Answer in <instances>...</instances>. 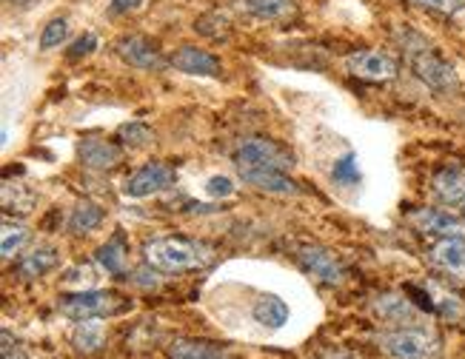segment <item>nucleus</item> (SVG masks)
<instances>
[{"label": "nucleus", "mask_w": 465, "mask_h": 359, "mask_svg": "<svg viewBox=\"0 0 465 359\" xmlns=\"http://www.w3.org/2000/svg\"><path fill=\"white\" fill-rule=\"evenodd\" d=\"M143 257L154 271L180 274V271L206 268L212 263V248L189 237H160L146 243Z\"/></svg>", "instance_id": "1"}, {"label": "nucleus", "mask_w": 465, "mask_h": 359, "mask_svg": "<svg viewBox=\"0 0 465 359\" xmlns=\"http://www.w3.org/2000/svg\"><path fill=\"white\" fill-rule=\"evenodd\" d=\"M402 52H406L411 69L417 72V77H420L426 86L440 89V92H446V89H454V86H457V72H454V66L449 63V60H442V57L429 46V40H426V37H420L417 32H409V29H406V34H402Z\"/></svg>", "instance_id": "2"}, {"label": "nucleus", "mask_w": 465, "mask_h": 359, "mask_svg": "<svg viewBox=\"0 0 465 359\" xmlns=\"http://www.w3.org/2000/svg\"><path fill=\"white\" fill-rule=\"evenodd\" d=\"M232 160H234V169H269V171H292L294 169V154L272 137L240 140Z\"/></svg>", "instance_id": "3"}, {"label": "nucleus", "mask_w": 465, "mask_h": 359, "mask_svg": "<svg viewBox=\"0 0 465 359\" xmlns=\"http://www.w3.org/2000/svg\"><path fill=\"white\" fill-rule=\"evenodd\" d=\"M377 345L389 359H437L440 356V339L426 325L386 331V334H380Z\"/></svg>", "instance_id": "4"}, {"label": "nucleus", "mask_w": 465, "mask_h": 359, "mask_svg": "<svg viewBox=\"0 0 465 359\" xmlns=\"http://www.w3.org/2000/svg\"><path fill=\"white\" fill-rule=\"evenodd\" d=\"M57 308L64 316H69L72 323H89V319L124 314L129 303H124L117 294H109V291H74V294L60 296Z\"/></svg>", "instance_id": "5"}, {"label": "nucleus", "mask_w": 465, "mask_h": 359, "mask_svg": "<svg viewBox=\"0 0 465 359\" xmlns=\"http://www.w3.org/2000/svg\"><path fill=\"white\" fill-rule=\"evenodd\" d=\"M177 183V171L169 163H160V160H152V163L140 166L124 186V194L132 199H143L160 191H169Z\"/></svg>", "instance_id": "6"}, {"label": "nucleus", "mask_w": 465, "mask_h": 359, "mask_svg": "<svg viewBox=\"0 0 465 359\" xmlns=\"http://www.w3.org/2000/svg\"><path fill=\"white\" fill-rule=\"evenodd\" d=\"M114 52L132 69H143V72H160V69H166V57L160 54L154 40H149L143 34H124L114 44Z\"/></svg>", "instance_id": "7"}, {"label": "nucleus", "mask_w": 465, "mask_h": 359, "mask_svg": "<svg viewBox=\"0 0 465 359\" xmlns=\"http://www.w3.org/2000/svg\"><path fill=\"white\" fill-rule=\"evenodd\" d=\"M297 263L309 277H314L322 286H340L346 279V268L337 259V254H331L322 246H300L297 251Z\"/></svg>", "instance_id": "8"}, {"label": "nucleus", "mask_w": 465, "mask_h": 359, "mask_svg": "<svg viewBox=\"0 0 465 359\" xmlns=\"http://www.w3.org/2000/svg\"><path fill=\"white\" fill-rule=\"evenodd\" d=\"M346 69L360 80H371V83H386V80H394L400 72L397 60L386 52H377V49L351 52L346 57Z\"/></svg>", "instance_id": "9"}, {"label": "nucleus", "mask_w": 465, "mask_h": 359, "mask_svg": "<svg viewBox=\"0 0 465 359\" xmlns=\"http://www.w3.org/2000/svg\"><path fill=\"white\" fill-rule=\"evenodd\" d=\"M429 259L437 271L465 283V237H440L429 248Z\"/></svg>", "instance_id": "10"}, {"label": "nucleus", "mask_w": 465, "mask_h": 359, "mask_svg": "<svg viewBox=\"0 0 465 359\" xmlns=\"http://www.w3.org/2000/svg\"><path fill=\"white\" fill-rule=\"evenodd\" d=\"M77 160L86 169L94 171H109L124 160V146L114 140H100V137H84L77 143Z\"/></svg>", "instance_id": "11"}, {"label": "nucleus", "mask_w": 465, "mask_h": 359, "mask_svg": "<svg viewBox=\"0 0 465 359\" xmlns=\"http://www.w3.org/2000/svg\"><path fill=\"white\" fill-rule=\"evenodd\" d=\"M374 314L382 319V323H389L394 328H417V325H422V311L411 303L409 294L406 296H400V294L380 296L374 303Z\"/></svg>", "instance_id": "12"}, {"label": "nucleus", "mask_w": 465, "mask_h": 359, "mask_svg": "<svg viewBox=\"0 0 465 359\" xmlns=\"http://www.w3.org/2000/svg\"><path fill=\"white\" fill-rule=\"evenodd\" d=\"M409 219L417 226V231L431 234L437 239L440 237H465V217H457L451 211H442V209H420Z\"/></svg>", "instance_id": "13"}, {"label": "nucleus", "mask_w": 465, "mask_h": 359, "mask_svg": "<svg viewBox=\"0 0 465 359\" xmlns=\"http://www.w3.org/2000/svg\"><path fill=\"white\" fill-rule=\"evenodd\" d=\"M240 180L246 186L262 191V194H274V197H294L300 194V186L286 174V171H269V169H237Z\"/></svg>", "instance_id": "14"}, {"label": "nucleus", "mask_w": 465, "mask_h": 359, "mask_svg": "<svg viewBox=\"0 0 465 359\" xmlns=\"http://www.w3.org/2000/svg\"><path fill=\"white\" fill-rule=\"evenodd\" d=\"M169 63H172L177 72L194 74V77H217V74H220V60H217L212 52L200 49V46H180V49L169 57Z\"/></svg>", "instance_id": "15"}, {"label": "nucleus", "mask_w": 465, "mask_h": 359, "mask_svg": "<svg viewBox=\"0 0 465 359\" xmlns=\"http://www.w3.org/2000/svg\"><path fill=\"white\" fill-rule=\"evenodd\" d=\"M431 191L442 206H465V169L446 166L431 177Z\"/></svg>", "instance_id": "16"}, {"label": "nucleus", "mask_w": 465, "mask_h": 359, "mask_svg": "<svg viewBox=\"0 0 465 359\" xmlns=\"http://www.w3.org/2000/svg\"><path fill=\"white\" fill-rule=\"evenodd\" d=\"M234 6L257 20H269V24H282V20H292L297 12L294 0H234Z\"/></svg>", "instance_id": "17"}, {"label": "nucleus", "mask_w": 465, "mask_h": 359, "mask_svg": "<svg viewBox=\"0 0 465 359\" xmlns=\"http://www.w3.org/2000/svg\"><path fill=\"white\" fill-rule=\"evenodd\" d=\"M97 266L109 271L112 277H124L126 266H129V243H126V234L124 231H114L109 237V243H104L94 251Z\"/></svg>", "instance_id": "18"}, {"label": "nucleus", "mask_w": 465, "mask_h": 359, "mask_svg": "<svg viewBox=\"0 0 465 359\" xmlns=\"http://www.w3.org/2000/svg\"><path fill=\"white\" fill-rule=\"evenodd\" d=\"M57 263H60V254L54 248H37V251L24 254L17 259L15 274L20 279H40V277H46Z\"/></svg>", "instance_id": "19"}, {"label": "nucleus", "mask_w": 465, "mask_h": 359, "mask_svg": "<svg viewBox=\"0 0 465 359\" xmlns=\"http://www.w3.org/2000/svg\"><path fill=\"white\" fill-rule=\"evenodd\" d=\"M169 359H223V348L209 343V339H192L180 336L166 348Z\"/></svg>", "instance_id": "20"}, {"label": "nucleus", "mask_w": 465, "mask_h": 359, "mask_svg": "<svg viewBox=\"0 0 465 359\" xmlns=\"http://www.w3.org/2000/svg\"><path fill=\"white\" fill-rule=\"evenodd\" d=\"M252 314H254L257 323L262 328H269V331H277V328H282V325L289 323V306L282 303L280 296H274V294H262L254 303Z\"/></svg>", "instance_id": "21"}, {"label": "nucleus", "mask_w": 465, "mask_h": 359, "mask_svg": "<svg viewBox=\"0 0 465 359\" xmlns=\"http://www.w3.org/2000/svg\"><path fill=\"white\" fill-rule=\"evenodd\" d=\"M100 223H104V209L94 206V203H77L72 209V217H69V231L84 237V234H92L94 228H100Z\"/></svg>", "instance_id": "22"}, {"label": "nucleus", "mask_w": 465, "mask_h": 359, "mask_svg": "<svg viewBox=\"0 0 465 359\" xmlns=\"http://www.w3.org/2000/svg\"><path fill=\"white\" fill-rule=\"evenodd\" d=\"M29 239H32V231L24 223H12V219H6L4 234H0V254H4V259H15L29 246Z\"/></svg>", "instance_id": "23"}, {"label": "nucleus", "mask_w": 465, "mask_h": 359, "mask_svg": "<svg viewBox=\"0 0 465 359\" xmlns=\"http://www.w3.org/2000/svg\"><path fill=\"white\" fill-rule=\"evenodd\" d=\"M104 325H97L94 319H89V323H77L74 334H72V345L77 354H94L104 348Z\"/></svg>", "instance_id": "24"}, {"label": "nucleus", "mask_w": 465, "mask_h": 359, "mask_svg": "<svg viewBox=\"0 0 465 359\" xmlns=\"http://www.w3.org/2000/svg\"><path fill=\"white\" fill-rule=\"evenodd\" d=\"M117 140L124 149H146L154 143V131L140 120H132V123H124L117 129Z\"/></svg>", "instance_id": "25"}, {"label": "nucleus", "mask_w": 465, "mask_h": 359, "mask_svg": "<svg viewBox=\"0 0 465 359\" xmlns=\"http://www.w3.org/2000/svg\"><path fill=\"white\" fill-rule=\"evenodd\" d=\"M37 203V194L26 191L24 186H4V211L6 214H29Z\"/></svg>", "instance_id": "26"}, {"label": "nucleus", "mask_w": 465, "mask_h": 359, "mask_svg": "<svg viewBox=\"0 0 465 359\" xmlns=\"http://www.w3.org/2000/svg\"><path fill=\"white\" fill-rule=\"evenodd\" d=\"M331 180L337 186H346V189L360 186V169H357V154L354 151H346L340 160H334Z\"/></svg>", "instance_id": "27"}, {"label": "nucleus", "mask_w": 465, "mask_h": 359, "mask_svg": "<svg viewBox=\"0 0 465 359\" xmlns=\"http://www.w3.org/2000/svg\"><path fill=\"white\" fill-rule=\"evenodd\" d=\"M69 37V20L66 17H52L49 24L40 32V49H54V46H64V40Z\"/></svg>", "instance_id": "28"}, {"label": "nucleus", "mask_w": 465, "mask_h": 359, "mask_svg": "<svg viewBox=\"0 0 465 359\" xmlns=\"http://www.w3.org/2000/svg\"><path fill=\"white\" fill-rule=\"evenodd\" d=\"M97 49V37L89 32V34H80L74 44L69 46V52H66V57L69 60H80V57H89L92 52Z\"/></svg>", "instance_id": "29"}, {"label": "nucleus", "mask_w": 465, "mask_h": 359, "mask_svg": "<svg viewBox=\"0 0 465 359\" xmlns=\"http://www.w3.org/2000/svg\"><path fill=\"white\" fill-rule=\"evenodd\" d=\"M206 194L209 197H232L234 194V183H232V177H223V174H214L209 177V183H206Z\"/></svg>", "instance_id": "30"}, {"label": "nucleus", "mask_w": 465, "mask_h": 359, "mask_svg": "<svg viewBox=\"0 0 465 359\" xmlns=\"http://www.w3.org/2000/svg\"><path fill=\"white\" fill-rule=\"evenodd\" d=\"M414 4L434 9V12H442V15H457L465 9V0H414Z\"/></svg>", "instance_id": "31"}, {"label": "nucleus", "mask_w": 465, "mask_h": 359, "mask_svg": "<svg viewBox=\"0 0 465 359\" xmlns=\"http://www.w3.org/2000/svg\"><path fill=\"white\" fill-rule=\"evenodd\" d=\"M143 6V0H109V15H129Z\"/></svg>", "instance_id": "32"}, {"label": "nucleus", "mask_w": 465, "mask_h": 359, "mask_svg": "<svg viewBox=\"0 0 465 359\" xmlns=\"http://www.w3.org/2000/svg\"><path fill=\"white\" fill-rule=\"evenodd\" d=\"M317 359H362V356H360V354H354V351L340 348V351H326V354H320Z\"/></svg>", "instance_id": "33"}, {"label": "nucleus", "mask_w": 465, "mask_h": 359, "mask_svg": "<svg viewBox=\"0 0 465 359\" xmlns=\"http://www.w3.org/2000/svg\"><path fill=\"white\" fill-rule=\"evenodd\" d=\"M9 4H15V6H32L35 0H9Z\"/></svg>", "instance_id": "34"}, {"label": "nucleus", "mask_w": 465, "mask_h": 359, "mask_svg": "<svg viewBox=\"0 0 465 359\" xmlns=\"http://www.w3.org/2000/svg\"><path fill=\"white\" fill-rule=\"evenodd\" d=\"M462 217H465V206H462Z\"/></svg>", "instance_id": "35"}]
</instances>
